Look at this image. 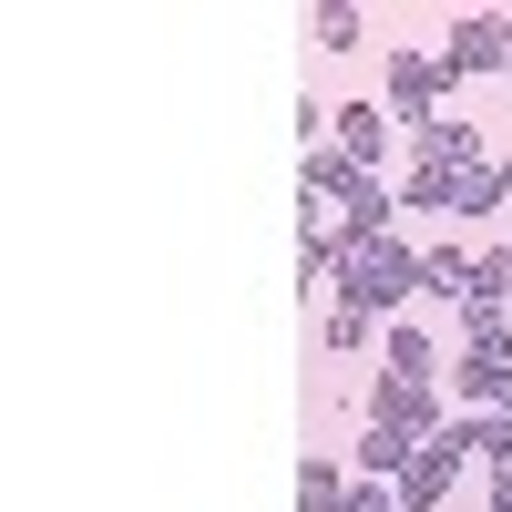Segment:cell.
<instances>
[{
	"mask_svg": "<svg viewBox=\"0 0 512 512\" xmlns=\"http://www.w3.org/2000/svg\"><path fill=\"white\" fill-rule=\"evenodd\" d=\"M318 338H328V359H349V349H369V318H359V308H328Z\"/></svg>",
	"mask_w": 512,
	"mask_h": 512,
	"instance_id": "16",
	"label": "cell"
},
{
	"mask_svg": "<svg viewBox=\"0 0 512 512\" xmlns=\"http://www.w3.org/2000/svg\"><path fill=\"white\" fill-rule=\"evenodd\" d=\"M502 205H512V154H502Z\"/></svg>",
	"mask_w": 512,
	"mask_h": 512,
	"instance_id": "19",
	"label": "cell"
},
{
	"mask_svg": "<svg viewBox=\"0 0 512 512\" xmlns=\"http://www.w3.org/2000/svg\"><path fill=\"white\" fill-rule=\"evenodd\" d=\"M441 93H451L441 52H390V123H400V134H431V123H441Z\"/></svg>",
	"mask_w": 512,
	"mask_h": 512,
	"instance_id": "2",
	"label": "cell"
},
{
	"mask_svg": "<svg viewBox=\"0 0 512 512\" xmlns=\"http://www.w3.org/2000/svg\"><path fill=\"white\" fill-rule=\"evenodd\" d=\"M349 512H410L400 482H349Z\"/></svg>",
	"mask_w": 512,
	"mask_h": 512,
	"instance_id": "17",
	"label": "cell"
},
{
	"mask_svg": "<svg viewBox=\"0 0 512 512\" xmlns=\"http://www.w3.org/2000/svg\"><path fill=\"white\" fill-rule=\"evenodd\" d=\"M461 472H472V441H461V420H451V431L420 441V461L400 472V502H410V512H441V502L461 492Z\"/></svg>",
	"mask_w": 512,
	"mask_h": 512,
	"instance_id": "3",
	"label": "cell"
},
{
	"mask_svg": "<svg viewBox=\"0 0 512 512\" xmlns=\"http://www.w3.org/2000/svg\"><path fill=\"white\" fill-rule=\"evenodd\" d=\"M451 400L512 410V349H461V359H451Z\"/></svg>",
	"mask_w": 512,
	"mask_h": 512,
	"instance_id": "6",
	"label": "cell"
},
{
	"mask_svg": "<svg viewBox=\"0 0 512 512\" xmlns=\"http://www.w3.org/2000/svg\"><path fill=\"white\" fill-rule=\"evenodd\" d=\"M308 31H318V52H369V11H359V0H328Z\"/></svg>",
	"mask_w": 512,
	"mask_h": 512,
	"instance_id": "13",
	"label": "cell"
},
{
	"mask_svg": "<svg viewBox=\"0 0 512 512\" xmlns=\"http://www.w3.org/2000/svg\"><path fill=\"white\" fill-rule=\"evenodd\" d=\"M369 420H379V431H410V441H441V431H451L431 379H379V390H369Z\"/></svg>",
	"mask_w": 512,
	"mask_h": 512,
	"instance_id": "5",
	"label": "cell"
},
{
	"mask_svg": "<svg viewBox=\"0 0 512 512\" xmlns=\"http://www.w3.org/2000/svg\"><path fill=\"white\" fill-rule=\"evenodd\" d=\"M420 287H431L441 308H482V256L472 246H431L420 256Z\"/></svg>",
	"mask_w": 512,
	"mask_h": 512,
	"instance_id": "7",
	"label": "cell"
},
{
	"mask_svg": "<svg viewBox=\"0 0 512 512\" xmlns=\"http://www.w3.org/2000/svg\"><path fill=\"white\" fill-rule=\"evenodd\" d=\"M390 134H400L390 103H338V154H349V164H369V175H379V164H390Z\"/></svg>",
	"mask_w": 512,
	"mask_h": 512,
	"instance_id": "8",
	"label": "cell"
},
{
	"mask_svg": "<svg viewBox=\"0 0 512 512\" xmlns=\"http://www.w3.org/2000/svg\"><path fill=\"white\" fill-rule=\"evenodd\" d=\"M297 502H308V512H349V482H338V461H308V472H297Z\"/></svg>",
	"mask_w": 512,
	"mask_h": 512,
	"instance_id": "15",
	"label": "cell"
},
{
	"mask_svg": "<svg viewBox=\"0 0 512 512\" xmlns=\"http://www.w3.org/2000/svg\"><path fill=\"white\" fill-rule=\"evenodd\" d=\"M390 379H441V338L420 328V318L390 328Z\"/></svg>",
	"mask_w": 512,
	"mask_h": 512,
	"instance_id": "11",
	"label": "cell"
},
{
	"mask_svg": "<svg viewBox=\"0 0 512 512\" xmlns=\"http://www.w3.org/2000/svg\"><path fill=\"white\" fill-rule=\"evenodd\" d=\"M482 512H512V472H502V482H492V502H482Z\"/></svg>",
	"mask_w": 512,
	"mask_h": 512,
	"instance_id": "18",
	"label": "cell"
},
{
	"mask_svg": "<svg viewBox=\"0 0 512 512\" xmlns=\"http://www.w3.org/2000/svg\"><path fill=\"white\" fill-rule=\"evenodd\" d=\"M308 185H318V205H338V216H349V205H359L379 175H369V164H349L338 144H318V154H308Z\"/></svg>",
	"mask_w": 512,
	"mask_h": 512,
	"instance_id": "9",
	"label": "cell"
},
{
	"mask_svg": "<svg viewBox=\"0 0 512 512\" xmlns=\"http://www.w3.org/2000/svg\"><path fill=\"white\" fill-rule=\"evenodd\" d=\"M441 72H451V82H461V72H512V21H502V11H461L451 41H441Z\"/></svg>",
	"mask_w": 512,
	"mask_h": 512,
	"instance_id": "4",
	"label": "cell"
},
{
	"mask_svg": "<svg viewBox=\"0 0 512 512\" xmlns=\"http://www.w3.org/2000/svg\"><path fill=\"white\" fill-rule=\"evenodd\" d=\"M410 144H420V164H482V134H472L461 113H441L431 134H410Z\"/></svg>",
	"mask_w": 512,
	"mask_h": 512,
	"instance_id": "12",
	"label": "cell"
},
{
	"mask_svg": "<svg viewBox=\"0 0 512 512\" xmlns=\"http://www.w3.org/2000/svg\"><path fill=\"white\" fill-rule=\"evenodd\" d=\"M410 461H420V441H410V431H379V420L359 431V472H369V482H400Z\"/></svg>",
	"mask_w": 512,
	"mask_h": 512,
	"instance_id": "10",
	"label": "cell"
},
{
	"mask_svg": "<svg viewBox=\"0 0 512 512\" xmlns=\"http://www.w3.org/2000/svg\"><path fill=\"white\" fill-rule=\"evenodd\" d=\"M420 297V256L400 236H379V246H349V267H338V308H359V318H390Z\"/></svg>",
	"mask_w": 512,
	"mask_h": 512,
	"instance_id": "1",
	"label": "cell"
},
{
	"mask_svg": "<svg viewBox=\"0 0 512 512\" xmlns=\"http://www.w3.org/2000/svg\"><path fill=\"white\" fill-rule=\"evenodd\" d=\"M451 216H502V164H472V175H451Z\"/></svg>",
	"mask_w": 512,
	"mask_h": 512,
	"instance_id": "14",
	"label": "cell"
}]
</instances>
